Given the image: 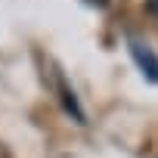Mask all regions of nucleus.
Listing matches in <instances>:
<instances>
[{
    "mask_svg": "<svg viewBox=\"0 0 158 158\" xmlns=\"http://www.w3.org/2000/svg\"><path fill=\"white\" fill-rule=\"evenodd\" d=\"M130 53H133V59H136L143 77L152 81V84H158V56H155L149 47H143V44H130Z\"/></svg>",
    "mask_w": 158,
    "mask_h": 158,
    "instance_id": "nucleus-1",
    "label": "nucleus"
},
{
    "mask_svg": "<svg viewBox=\"0 0 158 158\" xmlns=\"http://www.w3.org/2000/svg\"><path fill=\"white\" fill-rule=\"evenodd\" d=\"M149 13H155V16H158V0H149Z\"/></svg>",
    "mask_w": 158,
    "mask_h": 158,
    "instance_id": "nucleus-2",
    "label": "nucleus"
}]
</instances>
